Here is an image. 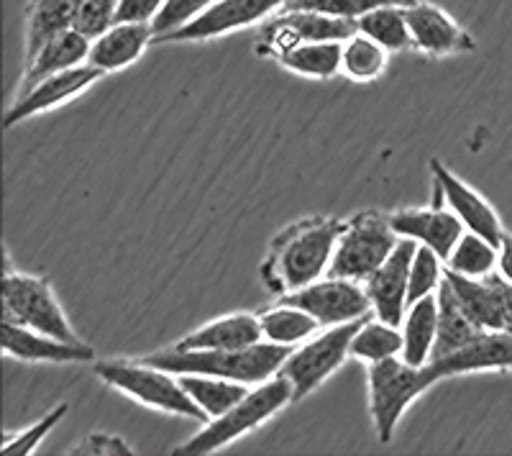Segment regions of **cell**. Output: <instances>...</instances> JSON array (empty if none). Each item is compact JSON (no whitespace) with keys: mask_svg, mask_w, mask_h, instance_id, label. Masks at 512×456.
Wrapping results in <instances>:
<instances>
[{"mask_svg":"<svg viewBox=\"0 0 512 456\" xmlns=\"http://www.w3.org/2000/svg\"><path fill=\"white\" fill-rule=\"evenodd\" d=\"M497 275L505 277L507 282L512 285V234L505 231L497 244Z\"/></svg>","mask_w":512,"mask_h":456,"instance_id":"39","label":"cell"},{"mask_svg":"<svg viewBox=\"0 0 512 456\" xmlns=\"http://www.w3.org/2000/svg\"><path fill=\"white\" fill-rule=\"evenodd\" d=\"M259 323H262L264 339L282 346L303 344L310 336L318 334L320 328V323L310 316L308 310L290 303H280L259 313Z\"/></svg>","mask_w":512,"mask_h":456,"instance_id":"28","label":"cell"},{"mask_svg":"<svg viewBox=\"0 0 512 456\" xmlns=\"http://www.w3.org/2000/svg\"><path fill=\"white\" fill-rule=\"evenodd\" d=\"M290 351L292 346L272 344L267 339L244 349L180 351L169 346L144 357V362L167 369L172 375H213L254 387L280 375Z\"/></svg>","mask_w":512,"mask_h":456,"instance_id":"2","label":"cell"},{"mask_svg":"<svg viewBox=\"0 0 512 456\" xmlns=\"http://www.w3.org/2000/svg\"><path fill=\"white\" fill-rule=\"evenodd\" d=\"M77 6L80 0H31L24 21V65L54 36L75 29Z\"/></svg>","mask_w":512,"mask_h":456,"instance_id":"22","label":"cell"},{"mask_svg":"<svg viewBox=\"0 0 512 456\" xmlns=\"http://www.w3.org/2000/svg\"><path fill=\"white\" fill-rule=\"evenodd\" d=\"M290 403H295V390H292L290 382L282 375L272 377L262 385L251 387L244 398L231 410H226L223 416L210 418L208 423H203V428L192 439L177 446L175 454H216L223 446L233 444V441H239L241 436L251 433L254 428L264 426L269 418L277 416Z\"/></svg>","mask_w":512,"mask_h":456,"instance_id":"3","label":"cell"},{"mask_svg":"<svg viewBox=\"0 0 512 456\" xmlns=\"http://www.w3.org/2000/svg\"><path fill=\"white\" fill-rule=\"evenodd\" d=\"M446 269L461 277H489L497 272V244L474 231H464L456 241L454 252L448 254Z\"/></svg>","mask_w":512,"mask_h":456,"instance_id":"31","label":"cell"},{"mask_svg":"<svg viewBox=\"0 0 512 456\" xmlns=\"http://www.w3.org/2000/svg\"><path fill=\"white\" fill-rule=\"evenodd\" d=\"M95 375L126 398L167 416L208 423V416L192 403L180 377L144 359H105L95 364Z\"/></svg>","mask_w":512,"mask_h":456,"instance_id":"4","label":"cell"},{"mask_svg":"<svg viewBox=\"0 0 512 456\" xmlns=\"http://www.w3.org/2000/svg\"><path fill=\"white\" fill-rule=\"evenodd\" d=\"M418 249L413 239H400L390 259L364 282L372 305V316L384 323L400 326L405 313H408V282H410V264Z\"/></svg>","mask_w":512,"mask_h":456,"instance_id":"14","label":"cell"},{"mask_svg":"<svg viewBox=\"0 0 512 456\" xmlns=\"http://www.w3.org/2000/svg\"><path fill=\"white\" fill-rule=\"evenodd\" d=\"M341 49L344 41H300L280 54L277 62L300 77L328 80L341 72Z\"/></svg>","mask_w":512,"mask_h":456,"instance_id":"25","label":"cell"},{"mask_svg":"<svg viewBox=\"0 0 512 456\" xmlns=\"http://www.w3.org/2000/svg\"><path fill=\"white\" fill-rule=\"evenodd\" d=\"M282 303L297 305L308 310L310 316L320 323V328L341 326V323L359 321L372 316V305L364 282L349 280V277L326 275L310 282L303 290L285 295Z\"/></svg>","mask_w":512,"mask_h":456,"instance_id":"10","label":"cell"},{"mask_svg":"<svg viewBox=\"0 0 512 456\" xmlns=\"http://www.w3.org/2000/svg\"><path fill=\"white\" fill-rule=\"evenodd\" d=\"M90 44L93 41L88 36H82L80 31L70 29L64 34L54 36L49 44L39 49L34 59H29L24 65V75H21V85H18V95H24L26 90H31L34 85H39L41 80L47 77L59 75V72L70 70V67L82 65L88 62Z\"/></svg>","mask_w":512,"mask_h":456,"instance_id":"21","label":"cell"},{"mask_svg":"<svg viewBox=\"0 0 512 456\" xmlns=\"http://www.w3.org/2000/svg\"><path fill=\"white\" fill-rule=\"evenodd\" d=\"M356 31L374 39L390 54L413 49L405 6H379L356 21Z\"/></svg>","mask_w":512,"mask_h":456,"instance_id":"27","label":"cell"},{"mask_svg":"<svg viewBox=\"0 0 512 456\" xmlns=\"http://www.w3.org/2000/svg\"><path fill=\"white\" fill-rule=\"evenodd\" d=\"M67 410H70V405L67 403L57 405V408L49 410L47 416H41V421H36L34 426L24 428V431L16 433V436H6V439H3V451H0V454H6V456L34 454L36 446L47 439V433L52 431L64 416H67Z\"/></svg>","mask_w":512,"mask_h":456,"instance_id":"34","label":"cell"},{"mask_svg":"<svg viewBox=\"0 0 512 456\" xmlns=\"http://www.w3.org/2000/svg\"><path fill=\"white\" fill-rule=\"evenodd\" d=\"M446 280V262L433 252L431 246L418 244L410 264V282H408V305L415 300L436 295L438 287Z\"/></svg>","mask_w":512,"mask_h":456,"instance_id":"32","label":"cell"},{"mask_svg":"<svg viewBox=\"0 0 512 456\" xmlns=\"http://www.w3.org/2000/svg\"><path fill=\"white\" fill-rule=\"evenodd\" d=\"M100 77H103V72H100L98 67H93L90 62H82V65L70 67V70L59 72V75L41 80L39 85L26 90L24 95H16V100H13L11 108H8L6 113V126L11 129V126L26 121V118L54 111L57 106H64L67 100L77 98V95L85 93L90 85H95Z\"/></svg>","mask_w":512,"mask_h":456,"instance_id":"15","label":"cell"},{"mask_svg":"<svg viewBox=\"0 0 512 456\" xmlns=\"http://www.w3.org/2000/svg\"><path fill=\"white\" fill-rule=\"evenodd\" d=\"M264 341L262 323L254 313H228V316L213 318L195 328L192 334L182 336L172 349L195 351V349H244Z\"/></svg>","mask_w":512,"mask_h":456,"instance_id":"20","label":"cell"},{"mask_svg":"<svg viewBox=\"0 0 512 456\" xmlns=\"http://www.w3.org/2000/svg\"><path fill=\"white\" fill-rule=\"evenodd\" d=\"M118 3L121 0H80L75 16V31L88 36L90 41L98 39L100 34H105L116 24Z\"/></svg>","mask_w":512,"mask_h":456,"instance_id":"35","label":"cell"},{"mask_svg":"<svg viewBox=\"0 0 512 456\" xmlns=\"http://www.w3.org/2000/svg\"><path fill=\"white\" fill-rule=\"evenodd\" d=\"M438 382H441V377L436 375L431 364L413 367L402 357L369 364V413H372L374 431H377V439L382 444H390L395 439V431L405 416V410Z\"/></svg>","mask_w":512,"mask_h":456,"instance_id":"5","label":"cell"},{"mask_svg":"<svg viewBox=\"0 0 512 456\" xmlns=\"http://www.w3.org/2000/svg\"><path fill=\"white\" fill-rule=\"evenodd\" d=\"M390 223L402 239H413L415 244L431 246L443 262L448 259V254L454 252L456 241L466 231L464 223L438 200L431 208H402V211L390 213Z\"/></svg>","mask_w":512,"mask_h":456,"instance_id":"17","label":"cell"},{"mask_svg":"<svg viewBox=\"0 0 512 456\" xmlns=\"http://www.w3.org/2000/svg\"><path fill=\"white\" fill-rule=\"evenodd\" d=\"M180 377L182 387L187 390V395L192 398V403L203 410L205 416L218 418L223 416L226 410H231L233 405L244 398L246 392L251 390L244 382H233L226 377H213V375H177Z\"/></svg>","mask_w":512,"mask_h":456,"instance_id":"26","label":"cell"},{"mask_svg":"<svg viewBox=\"0 0 512 456\" xmlns=\"http://www.w3.org/2000/svg\"><path fill=\"white\" fill-rule=\"evenodd\" d=\"M3 321L34 328L39 334H49L54 339L72 341V344L82 341L59 305L52 282L47 277L16 272L11 267V259L3 275Z\"/></svg>","mask_w":512,"mask_h":456,"instance_id":"7","label":"cell"},{"mask_svg":"<svg viewBox=\"0 0 512 456\" xmlns=\"http://www.w3.org/2000/svg\"><path fill=\"white\" fill-rule=\"evenodd\" d=\"M400 331V357L408 364H413V367L431 364L438 339V295H428V298H420L413 305H408V313L402 318Z\"/></svg>","mask_w":512,"mask_h":456,"instance_id":"23","label":"cell"},{"mask_svg":"<svg viewBox=\"0 0 512 456\" xmlns=\"http://www.w3.org/2000/svg\"><path fill=\"white\" fill-rule=\"evenodd\" d=\"M67 454H136L131 446L126 444L118 436H111V433H90L88 439L80 441L77 446H72Z\"/></svg>","mask_w":512,"mask_h":456,"instance_id":"38","label":"cell"},{"mask_svg":"<svg viewBox=\"0 0 512 456\" xmlns=\"http://www.w3.org/2000/svg\"><path fill=\"white\" fill-rule=\"evenodd\" d=\"M387 57H390L387 49L356 31L341 49V75L354 82H374L387 70Z\"/></svg>","mask_w":512,"mask_h":456,"instance_id":"30","label":"cell"},{"mask_svg":"<svg viewBox=\"0 0 512 456\" xmlns=\"http://www.w3.org/2000/svg\"><path fill=\"white\" fill-rule=\"evenodd\" d=\"M405 13H408L413 49L425 57H459V54L474 52V47H477L474 36L454 16H448L443 8L433 6V3L415 0V3L405 6Z\"/></svg>","mask_w":512,"mask_h":456,"instance_id":"13","label":"cell"},{"mask_svg":"<svg viewBox=\"0 0 512 456\" xmlns=\"http://www.w3.org/2000/svg\"><path fill=\"white\" fill-rule=\"evenodd\" d=\"M438 339L436 349H433V359L448 357L456 349L466 346L477 334H482L484 328L474 323V318L464 310V305L456 298L454 287L443 280L438 287ZM431 359V362H433Z\"/></svg>","mask_w":512,"mask_h":456,"instance_id":"24","label":"cell"},{"mask_svg":"<svg viewBox=\"0 0 512 456\" xmlns=\"http://www.w3.org/2000/svg\"><path fill=\"white\" fill-rule=\"evenodd\" d=\"M431 367L441 380L472 375V372H510L512 334L510 331H482L454 354L433 359Z\"/></svg>","mask_w":512,"mask_h":456,"instance_id":"18","label":"cell"},{"mask_svg":"<svg viewBox=\"0 0 512 456\" xmlns=\"http://www.w3.org/2000/svg\"><path fill=\"white\" fill-rule=\"evenodd\" d=\"M364 318L351 323H341V326L323 328L320 334L310 336L303 344L292 346L290 357L282 364L280 375L295 390L297 400L308 398L310 392L318 390L328 377L336 372L346 359L351 357V339H354L356 328L361 326Z\"/></svg>","mask_w":512,"mask_h":456,"instance_id":"8","label":"cell"},{"mask_svg":"<svg viewBox=\"0 0 512 456\" xmlns=\"http://www.w3.org/2000/svg\"><path fill=\"white\" fill-rule=\"evenodd\" d=\"M356 34V21L336 18L318 11H300V8H282L267 18L259 31L256 54L277 59L300 41H346Z\"/></svg>","mask_w":512,"mask_h":456,"instance_id":"9","label":"cell"},{"mask_svg":"<svg viewBox=\"0 0 512 456\" xmlns=\"http://www.w3.org/2000/svg\"><path fill=\"white\" fill-rule=\"evenodd\" d=\"M287 0H213L195 21L182 26L162 41H210L233 34L246 26L262 24L274 13L282 11Z\"/></svg>","mask_w":512,"mask_h":456,"instance_id":"12","label":"cell"},{"mask_svg":"<svg viewBox=\"0 0 512 456\" xmlns=\"http://www.w3.org/2000/svg\"><path fill=\"white\" fill-rule=\"evenodd\" d=\"M154 39L157 36H154V29L149 24H121L118 21L105 34L93 39L88 62L98 67L103 75H111V72L134 65Z\"/></svg>","mask_w":512,"mask_h":456,"instance_id":"19","label":"cell"},{"mask_svg":"<svg viewBox=\"0 0 512 456\" xmlns=\"http://www.w3.org/2000/svg\"><path fill=\"white\" fill-rule=\"evenodd\" d=\"M431 175L438 203L446 205L448 211L464 223L466 231H474L492 244H500L505 226H502V218L497 216L495 208L489 205V200L482 198L472 185H466L459 175L448 170L441 159H431Z\"/></svg>","mask_w":512,"mask_h":456,"instance_id":"11","label":"cell"},{"mask_svg":"<svg viewBox=\"0 0 512 456\" xmlns=\"http://www.w3.org/2000/svg\"><path fill=\"white\" fill-rule=\"evenodd\" d=\"M346 221L333 216H310L290 223L274 236L262 262V280L274 295L295 293L328 275L338 236Z\"/></svg>","mask_w":512,"mask_h":456,"instance_id":"1","label":"cell"},{"mask_svg":"<svg viewBox=\"0 0 512 456\" xmlns=\"http://www.w3.org/2000/svg\"><path fill=\"white\" fill-rule=\"evenodd\" d=\"M210 3H213V0H164L162 11H159V16L154 18V24H152L154 36L162 41L164 36L175 34V31L182 29V26L195 21V18H198Z\"/></svg>","mask_w":512,"mask_h":456,"instance_id":"36","label":"cell"},{"mask_svg":"<svg viewBox=\"0 0 512 456\" xmlns=\"http://www.w3.org/2000/svg\"><path fill=\"white\" fill-rule=\"evenodd\" d=\"M415 0H287L285 8H300V11H318L336 18L359 21L364 13L379 6H410Z\"/></svg>","mask_w":512,"mask_h":456,"instance_id":"33","label":"cell"},{"mask_svg":"<svg viewBox=\"0 0 512 456\" xmlns=\"http://www.w3.org/2000/svg\"><path fill=\"white\" fill-rule=\"evenodd\" d=\"M0 341L3 354L18 362L41 364H85L93 362L95 351L85 341H62L49 334H39L34 328L18 326V323H0Z\"/></svg>","mask_w":512,"mask_h":456,"instance_id":"16","label":"cell"},{"mask_svg":"<svg viewBox=\"0 0 512 456\" xmlns=\"http://www.w3.org/2000/svg\"><path fill=\"white\" fill-rule=\"evenodd\" d=\"M402 354V331L400 326L384 323L379 318H364L351 339V357L359 362H384V359L400 357Z\"/></svg>","mask_w":512,"mask_h":456,"instance_id":"29","label":"cell"},{"mask_svg":"<svg viewBox=\"0 0 512 456\" xmlns=\"http://www.w3.org/2000/svg\"><path fill=\"white\" fill-rule=\"evenodd\" d=\"M402 236L390 223V213L361 211L346 221V228L338 236L328 275L349 277L356 282H367L382 267Z\"/></svg>","mask_w":512,"mask_h":456,"instance_id":"6","label":"cell"},{"mask_svg":"<svg viewBox=\"0 0 512 456\" xmlns=\"http://www.w3.org/2000/svg\"><path fill=\"white\" fill-rule=\"evenodd\" d=\"M164 0H121L118 3L116 24H154V18L162 11Z\"/></svg>","mask_w":512,"mask_h":456,"instance_id":"37","label":"cell"}]
</instances>
